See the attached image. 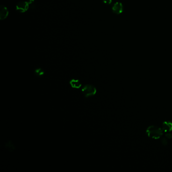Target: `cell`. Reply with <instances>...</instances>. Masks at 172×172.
Returning a JSON list of instances; mask_svg holds the SVG:
<instances>
[{
  "label": "cell",
  "instance_id": "7",
  "mask_svg": "<svg viewBox=\"0 0 172 172\" xmlns=\"http://www.w3.org/2000/svg\"><path fill=\"white\" fill-rule=\"evenodd\" d=\"M163 130L165 132H171L172 130V123L170 122L163 123Z\"/></svg>",
  "mask_w": 172,
  "mask_h": 172
},
{
  "label": "cell",
  "instance_id": "4",
  "mask_svg": "<svg viewBox=\"0 0 172 172\" xmlns=\"http://www.w3.org/2000/svg\"><path fill=\"white\" fill-rule=\"evenodd\" d=\"M9 15V11L7 8L3 5H1L0 7V19L4 20L7 18Z\"/></svg>",
  "mask_w": 172,
  "mask_h": 172
},
{
  "label": "cell",
  "instance_id": "10",
  "mask_svg": "<svg viewBox=\"0 0 172 172\" xmlns=\"http://www.w3.org/2000/svg\"><path fill=\"white\" fill-rule=\"evenodd\" d=\"M112 0H103V2L107 5H110L111 4Z\"/></svg>",
  "mask_w": 172,
  "mask_h": 172
},
{
  "label": "cell",
  "instance_id": "5",
  "mask_svg": "<svg viewBox=\"0 0 172 172\" xmlns=\"http://www.w3.org/2000/svg\"><path fill=\"white\" fill-rule=\"evenodd\" d=\"M123 11V5L119 2H116L115 4H114L113 6L112 7V11L113 13L119 14L122 13Z\"/></svg>",
  "mask_w": 172,
  "mask_h": 172
},
{
  "label": "cell",
  "instance_id": "1",
  "mask_svg": "<svg viewBox=\"0 0 172 172\" xmlns=\"http://www.w3.org/2000/svg\"><path fill=\"white\" fill-rule=\"evenodd\" d=\"M146 133L149 137L155 139L160 138L163 134V130L161 129L154 126L148 127L146 130Z\"/></svg>",
  "mask_w": 172,
  "mask_h": 172
},
{
  "label": "cell",
  "instance_id": "8",
  "mask_svg": "<svg viewBox=\"0 0 172 172\" xmlns=\"http://www.w3.org/2000/svg\"><path fill=\"white\" fill-rule=\"evenodd\" d=\"M5 146L6 148L10 152H12L14 149H15V147H14V144H13L12 141L10 140L7 141L5 143Z\"/></svg>",
  "mask_w": 172,
  "mask_h": 172
},
{
  "label": "cell",
  "instance_id": "6",
  "mask_svg": "<svg viewBox=\"0 0 172 172\" xmlns=\"http://www.w3.org/2000/svg\"><path fill=\"white\" fill-rule=\"evenodd\" d=\"M69 83L73 88L79 89L82 86V84L78 79H72L70 80Z\"/></svg>",
  "mask_w": 172,
  "mask_h": 172
},
{
  "label": "cell",
  "instance_id": "3",
  "mask_svg": "<svg viewBox=\"0 0 172 172\" xmlns=\"http://www.w3.org/2000/svg\"><path fill=\"white\" fill-rule=\"evenodd\" d=\"M29 4L28 2H19L16 5V10L20 13H25L29 9Z\"/></svg>",
  "mask_w": 172,
  "mask_h": 172
},
{
  "label": "cell",
  "instance_id": "2",
  "mask_svg": "<svg viewBox=\"0 0 172 172\" xmlns=\"http://www.w3.org/2000/svg\"><path fill=\"white\" fill-rule=\"evenodd\" d=\"M81 91L85 97H89L95 95L97 92V89L94 85L86 84L81 89Z\"/></svg>",
  "mask_w": 172,
  "mask_h": 172
},
{
  "label": "cell",
  "instance_id": "9",
  "mask_svg": "<svg viewBox=\"0 0 172 172\" xmlns=\"http://www.w3.org/2000/svg\"><path fill=\"white\" fill-rule=\"evenodd\" d=\"M34 74L37 77H41L45 74V71L42 68H36L34 70Z\"/></svg>",
  "mask_w": 172,
  "mask_h": 172
}]
</instances>
